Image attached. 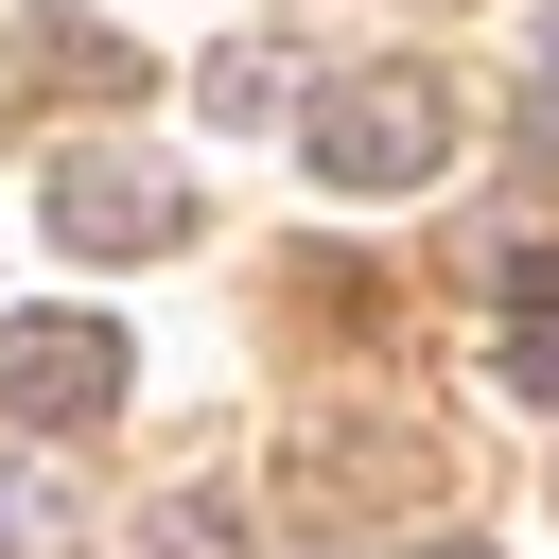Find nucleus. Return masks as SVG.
Returning a JSON list of instances; mask_svg holds the SVG:
<instances>
[{"label": "nucleus", "instance_id": "f257e3e1", "mask_svg": "<svg viewBox=\"0 0 559 559\" xmlns=\"http://www.w3.org/2000/svg\"><path fill=\"white\" fill-rule=\"evenodd\" d=\"M297 157H314L332 192H437V175H454V87H437V70H332Z\"/></svg>", "mask_w": 559, "mask_h": 559}, {"label": "nucleus", "instance_id": "f03ea898", "mask_svg": "<svg viewBox=\"0 0 559 559\" xmlns=\"http://www.w3.org/2000/svg\"><path fill=\"white\" fill-rule=\"evenodd\" d=\"M52 245L70 262H157V245H192V175L87 140V157H52Z\"/></svg>", "mask_w": 559, "mask_h": 559}, {"label": "nucleus", "instance_id": "7ed1b4c3", "mask_svg": "<svg viewBox=\"0 0 559 559\" xmlns=\"http://www.w3.org/2000/svg\"><path fill=\"white\" fill-rule=\"evenodd\" d=\"M140 87H157V70H140L122 17H70V0H52V17L0 35V140H35L52 105H140Z\"/></svg>", "mask_w": 559, "mask_h": 559}, {"label": "nucleus", "instance_id": "20e7f679", "mask_svg": "<svg viewBox=\"0 0 559 559\" xmlns=\"http://www.w3.org/2000/svg\"><path fill=\"white\" fill-rule=\"evenodd\" d=\"M122 332L105 314H0V419H35V437H87V419H122Z\"/></svg>", "mask_w": 559, "mask_h": 559}, {"label": "nucleus", "instance_id": "39448f33", "mask_svg": "<svg viewBox=\"0 0 559 559\" xmlns=\"http://www.w3.org/2000/svg\"><path fill=\"white\" fill-rule=\"evenodd\" d=\"M489 280H507V384H524V402H559V262H542V245H507Z\"/></svg>", "mask_w": 559, "mask_h": 559}, {"label": "nucleus", "instance_id": "423d86ee", "mask_svg": "<svg viewBox=\"0 0 559 559\" xmlns=\"http://www.w3.org/2000/svg\"><path fill=\"white\" fill-rule=\"evenodd\" d=\"M52 542H70V489H52V472H17V454H0V559H52Z\"/></svg>", "mask_w": 559, "mask_h": 559}, {"label": "nucleus", "instance_id": "0eeeda50", "mask_svg": "<svg viewBox=\"0 0 559 559\" xmlns=\"http://www.w3.org/2000/svg\"><path fill=\"white\" fill-rule=\"evenodd\" d=\"M192 105H210V122H262V105H280V52H210Z\"/></svg>", "mask_w": 559, "mask_h": 559}, {"label": "nucleus", "instance_id": "6e6552de", "mask_svg": "<svg viewBox=\"0 0 559 559\" xmlns=\"http://www.w3.org/2000/svg\"><path fill=\"white\" fill-rule=\"evenodd\" d=\"M524 140H559V35H542V70H524Z\"/></svg>", "mask_w": 559, "mask_h": 559}, {"label": "nucleus", "instance_id": "1a4fd4ad", "mask_svg": "<svg viewBox=\"0 0 559 559\" xmlns=\"http://www.w3.org/2000/svg\"><path fill=\"white\" fill-rule=\"evenodd\" d=\"M384 559H489V542H454V524H437V542H384Z\"/></svg>", "mask_w": 559, "mask_h": 559}]
</instances>
